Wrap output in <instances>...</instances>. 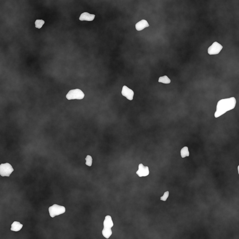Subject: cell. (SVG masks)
<instances>
[{"label":"cell","mask_w":239,"mask_h":239,"mask_svg":"<svg viewBox=\"0 0 239 239\" xmlns=\"http://www.w3.org/2000/svg\"><path fill=\"white\" fill-rule=\"evenodd\" d=\"M148 27H149V24L147 21L144 19L139 21L136 24V30L138 31L142 30L145 28Z\"/></svg>","instance_id":"9"},{"label":"cell","mask_w":239,"mask_h":239,"mask_svg":"<svg viewBox=\"0 0 239 239\" xmlns=\"http://www.w3.org/2000/svg\"><path fill=\"white\" fill-rule=\"evenodd\" d=\"M102 233H103L104 237L107 239H108L112 234V231L111 228H104L102 231Z\"/></svg>","instance_id":"12"},{"label":"cell","mask_w":239,"mask_h":239,"mask_svg":"<svg viewBox=\"0 0 239 239\" xmlns=\"http://www.w3.org/2000/svg\"><path fill=\"white\" fill-rule=\"evenodd\" d=\"M23 225L21 224L19 222L14 221L11 225V230L15 231V232H17V231L21 230V229L23 228Z\"/></svg>","instance_id":"11"},{"label":"cell","mask_w":239,"mask_h":239,"mask_svg":"<svg viewBox=\"0 0 239 239\" xmlns=\"http://www.w3.org/2000/svg\"><path fill=\"white\" fill-rule=\"evenodd\" d=\"M159 82L164 83V84H170L171 82L170 79L166 75L159 77L158 79Z\"/></svg>","instance_id":"14"},{"label":"cell","mask_w":239,"mask_h":239,"mask_svg":"<svg viewBox=\"0 0 239 239\" xmlns=\"http://www.w3.org/2000/svg\"><path fill=\"white\" fill-rule=\"evenodd\" d=\"M122 94L123 96L126 97L129 100H132L133 99L134 92L132 90L126 86H124L122 89Z\"/></svg>","instance_id":"7"},{"label":"cell","mask_w":239,"mask_h":239,"mask_svg":"<svg viewBox=\"0 0 239 239\" xmlns=\"http://www.w3.org/2000/svg\"><path fill=\"white\" fill-rule=\"evenodd\" d=\"M45 24V21L43 20H37L35 22V27L38 29H41Z\"/></svg>","instance_id":"15"},{"label":"cell","mask_w":239,"mask_h":239,"mask_svg":"<svg viewBox=\"0 0 239 239\" xmlns=\"http://www.w3.org/2000/svg\"><path fill=\"white\" fill-rule=\"evenodd\" d=\"M85 94L84 93L79 89L71 90L68 92L66 95V97L68 100H82L84 98Z\"/></svg>","instance_id":"3"},{"label":"cell","mask_w":239,"mask_h":239,"mask_svg":"<svg viewBox=\"0 0 239 239\" xmlns=\"http://www.w3.org/2000/svg\"><path fill=\"white\" fill-rule=\"evenodd\" d=\"M49 215L51 217L54 218L66 212V208L63 206L54 204L49 208Z\"/></svg>","instance_id":"2"},{"label":"cell","mask_w":239,"mask_h":239,"mask_svg":"<svg viewBox=\"0 0 239 239\" xmlns=\"http://www.w3.org/2000/svg\"><path fill=\"white\" fill-rule=\"evenodd\" d=\"M236 104V100L235 97H230L219 100L216 106V110L214 114L215 117H219L228 111L234 109Z\"/></svg>","instance_id":"1"},{"label":"cell","mask_w":239,"mask_h":239,"mask_svg":"<svg viewBox=\"0 0 239 239\" xmlns=\"http://www.w3.org/2000/svg\"><path fill=\"white\" fill-rule=\"evenodd\" d=\"M136 173L139 177H146L149 175V168L148 166H144L142 163H140L138 166V170Z\"/></svg>","instance_id":"6"},{"label":"cell","mask_w":239,"mask_h":239,"mask_svg":"<svg viewBox=\"0 0 239 239\" xmlns=\"http://www.w3.org/2000/svg\"><path fill=\"white\" fill-rule=\"evenodd\" d=\"M223 49V46L218 43L214 42L208 49V53L209 55H217L220 53Z\"/></svg>","instance_id":"5"},{"label":"cell","mask_w":239,"mask_h":239,"mask_svg":"<svg viewBox=\"0 0 239 239\" xmlns=\"http://www.w3.org/2000/svg\"><path fill=\"white\" fill-rule=\"evenodd\" d=\"M14 171V169L10 163H1L0 165V175L2 177H9Z\"/></svg>","instance_id":"4"},{"label":"cell","mask_w":239,"mask_h":239,"mask_svg":"<svg viewBox=\"0 0 239 239\" xmlns=\"http://www.w3.org/2000/svg\"><path fill=\"white\" fill-rule=\"evenodd\" d=\"M95 16V15L90 14L88 12H84L81 15L79 19L81 21H92L93 20Z\"/></svg>","instance_id":"8"},{"label":"cell","mask_w":239,"mask_h":239,"mask_svg":"<svg viewBox=\"0 0 239 239\" xmlns=\"http://www.w3.org/2000/svg\"><path fill=\"white\" fill-rule=\"evenodd\" d=\"M181 156L182 158H185L187 156H189V152L188 148L187 147H184L182 148L180 151Z\"/></svg>","instance_id":"13"},{"label":"cell","mask_w":239,"mask_h":239,"mask_svg":"<svg viewBox=\"0 0 239 239\" xmlns=\"http://www.w3.org/2000/svg\"><path fill=\"white\" fill-rule=\"evenodd\" d=\"M169 196V191H167L166 192H164L163 195L162 197H161L160 198V199L161 200H163V201H165L167 200V199L168 198Z\"/></svg>","instance_id":"17"},{"label":"cell","mask_w":239,"mask_h":239,"mask_svg":"<svg viewBox=\"0 0 239 239\" xmlns=\"http://www.w3.org/2000/svg\"><path fill=\"white\" fill-rule=\"evenodd\" d=\"M104 228H112L114 226V223H113L112 218L110 215H107L105 217V220L103 222Z\"/></svg>","instance_id":"10"},{"label":"cell","mask_w":239,"mask_h":239,"mask_svg":"<svg viewBox=\"0 0 239 239\" xmlns=\"http://www.w3.org/2000/svg\"><path fill=\"white\" fill-rule=\"evenodd\" d=\"M85 159L86 160V165L91 166L92 165V163H93V159H92V156H91L88 155L86 156Z\"/></svg>","instance_id":"16"}]
</instances>
